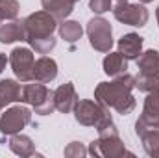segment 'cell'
<instances>
[{"label":"cell","instance_id":"1","mask_svg":"<svg viewBox=\"0 0 159 158\" xmlns=\"http://www.w3.org/2000/svg\"><path fill=\"white\" fill-rule=\"evenodd\" d=\"M135 89V77L124 73L111 82H100L94 89V101L106 108H113L120 116H128L135 110L137 101L131 95Z\"/></svg>","mask_w":159,"mask_h":158},{"label":"cell","instance_id":"2","mask_svg":"<svg viewBox=\"0 0 159 158\" xmlns=\"http://www.w3.org/2000/svg\"><path fill=\"white\" fill-rule=\"evenodd\" d=\"M87 151H89L91 156H104V158H120V156H126V155L135 156L133 153H129L126 149L124 141L120 140L115 123H109L107 126L98 130V140H94L89 145Z\"/></svg>","mask_w":159,"mask_h":158},{"label":"cell","instance_id":"3","mask_svg":"<svg viewBox=\"0 0 159 158\" xmlns=\"http://www.w3.org/2000/svg\"><path fill=\"white\" fill-rule=\"evenodd\" d=\"M72 112H74V117H76V121H78L80 125H83V126H94L96 132L102 130L104 126H107L109 123H113L111 114H109V108L102 106L96 101H89V99L80 101L78 99V102H76V106H74Z\"/></svg>","mask_w":159,"mask_h":158},{"label":"cell","instance_id":"4","mask_svg":"<svg viewBox=\"0 0 159 158\" xmlns=\"http://www.w3.org/2000/svg\"><path fill=\"white\" fill-rule=\"evenodd\" d=\"M20 102H26L34 106L35 114L39 116H50L56 110L54 104V91H50L44 84L32 80V84H24L20 91Z\"/></svg>","mask_w":159,"mask_h":158},{"label":"cell","instance_id":"5","mask_svg":"<svg viewBox=\"0 0 159 158\" xmlns=\"http://www.w3.org/2000/svg\"><path fill=\"white\" fill-rule=\"evenodd\" d=\"M22 22H24V28H26V43L50 37L57 30V19L54 15H50L48 11H44V9L28 15Z\"/></svg>","mask_w":159,"mask_h":158},{"label":"cell","instance_id":"6","mask_svg":"<svg viewBox=\"0 0 159 158\" xmlns=\"http://www.w3.org/2000/svg\"><path fill=\"white\" fill-rule=\"evenodd\" d=\"M87 36L89 43L96 52H104L107 54L113 47V28L109 24V21H106L104 17H93L87 22Z\"/></svg>","mask_w":159,"mask_h":158},{"label":"cell","instance_id":"7","mask_svg":"<svg viewBox=\"0 0 159 158\" xmlns=\"http://www.w3.org/2000/svg\"><path fill=\"white\" fill-rule=\"evenodd\" d=\"M113 17L128 26H144L148 22V9L144 7V4H129L128 0H113Z\"/></svg>","mask_w":159,"mask_h":158},{"label":"cell","instance_id":"8","mask_svg":"<svg viewBox=\"0 0 159 158\" xmlns=\"http://www.w3.org/2000/svg\"><path fill=\"white\" fill-rule=\"evenodd\" d=\"M34 63H35V58H34V52L32 48H26V47H15L9 54V65H11V71L15 75V78L22 84L26 82H32V73H34Z\"/></svg>","mask_w":159,"mask_h":158},{"label":"cell","instance_id":"9","mask_svg":"<svg viewBox=\"0 0 159 158\" xmlns=\"http://www.w3.org/2000/svg\"><path fill=\"white\" fill-rule=\"evenodd\" d=\"M32 123V112L26 106H11L6 110V114H2L0 117V132L2 136H13L17 132H20L24 126H28Z\"/></svg>","mask_w":159,"mask_h":158},{"label":"cell","instance_id":"10","mask_svg":"<svg viewBox=\"0 0 159 158\" xmlns=\"http://www.w3.org/2000/svg\"><path fill=\"white\" fill-rule=\"evenodd\" d=\"M76 102H78V93H76L72 82L61 84V86L54 91V104H56V110H57V112H61V114H70V112L74 110Z\"/></svg>","mask_w":159,"mask_h":158},{"label":"cell","instance_id":"11","mask_svg":"<svg viewBox=\"0 0 159 158\" xmlns=\"http://www.w3.org/2000/svg\"><path fill=\"white\" fill-rule=\"evenodd\" d=\"M56 77H57V63H56V60H52L48 56H41L39 60H35L32 80L41 82V84H50L52 80H56Z\"/></svg>","mask_w":159,"mask_h":158},{"label":"cell","instance_id":"12","mask_svg":"<svg viewBox=\"0 0 159 158\" xmlns=\"http://www.w3.org/2000/svg\"><path fill=\"white\" fill-rule=\"evenodd\" d=\"M143 43L144 39L139 34H126L119 39V52L129 62V60H137L143 52Z\"/></svg>","mask_w":159,"mask_h":158},{"label":"cell","instance_id":"13","mask_svg":"<svg viewBox=\"0 0 159 158\" xmlns=\"http://www.w3.org/2000/svg\"><path fill=\"white\" fill-rule=\"evenodd\" d=\"M17 41H26V28L22 21H9L6 24H0V43L9 45Z\"/></svg>","mask_w":159,"mask_h":158},{"label":"cell","instance_id":"14","mask_svg":"<svg viewBox=\"0 0 159 158\" xmlns=\"http://www.w3.org/2000/svg\"><path fill=\"white\" fill-rule=\"evenodd\" d=\"M20 91H22V86L19 80H0V110L11 102H20Z\"/></svg>","mask_w":159,"mask_h":158},{"label":"cell","instance_id":"15","mask_svg":"<svg viewBox=\"0 0 159 158\" xmlns=\"http://www.w3.org/2000/svg\"><path fill=\"white\" fill-rule=\"evenodd\" d=\"M137 67H139V75L141 77L159 75V52L154 50V48L141 52V56L137 58Z\"/></svg>","mask_w":159,"mask_h":158},{"label":"cell","instance_id":"16","mask_svg":"<svg viewBox=\"0 0 159 158\" xmlns=\"http://www.w3.org/2000/svg\"><path fill=\"white\" fill-rule=\"evenodd\" d=\"M74 4L72 0H41V6L44 11H48L50 15H54L59 21H65L72 11H74Z\"/></svg>","mask_w":159,"mask_h":158},{"label":"cell","instance_id":"17","mask_svg":"<svg viewBox=\"0 0 159 158\" xmlns=\"http://www.w3.org/2000/svg\"><path fill=\"white\" fill-rule=\"evenodd\" d=\"M102 67H104V73L109 75V77H119V75H124L126 69H128V60L120 54L119 50L117 52H107V56L104 58L102 62Z\"/></svg>","mask_w":159,"mask_h":158},{"label":"cell","instance_id":"18","mask_svg":"<svg viewBox=\"0 0 159 158\" xmlns=\"http://www.w3.org/2000/svg\"><path fill=\"white\" fill-rule=\"evenodd\" d=\"M9 149L17 156H22V158H28V156H32V155H35V143L32 141L30 136L20 134V132L13 134L9 138Z\"/></svg>","mask_w":159,"mask_h":158},{"label":"cell","instance_id":"19","mask_svg":"<svg viewBox=\"0 0 159 158\" xmlns=\"http://www.w3.org/2000/svg\"><path fill=\"white\" fill-rule=\"evenodd\" d=\"M57 32H59V37L67 43H76L83 36V28L78 21H67V19L61 21V24H57Z\"/></svg>","mask_w":159,"mask_h":158},{"label":"cell","instance_id":"20","mask_svg":"<svg viewBox=\"0 0 159 158\" xmlns=\"http://www.w3.org/2000/svg\"><path fill=\"white\" fill-rule=\"evenodd\" d=\"M139 138L143 141L144 153L152 158H159V128H148Z\"/></svg>","mask_w":159,"mask_h":158},{"label":"cell","instance_id":"21","mask_svg":"<svg viewBox=\"0 0 159 158\" xmlns=\"http://www.w3.org/2000/svg\"><path fill=\"white\" fill-rule=\"evenodd\" d=\"M20 9L19 0H0V24L4 21H13L17 19Z\"/></svg>","mask_w":159,"mask_h":158},{"label":"cell","instance_id":"22","mask_svg":"<svg viewBox=\"0 0 159 158\" xmlns=\"http://www.w3.org/2000/svg\"><path fill=\"white\" fill-rule=\"evenodd\" d=\"M35 52H39V54H50V50H54V47H56V37L54 36H50V37H44V39H37V41H32V43H28Z\"/></svg>","mask_w":159,"mask_h":158},{"label":"cell","instance_id":"23","mask_svg":"<svg viewBox=\"0 0 159 158\" xmlns=\"http://www.w3.org/2000/svg\"><path fill=\"white\" fill-rule=\"evenodd\" d=\"M63 155L67 158H83V156L89 155V151L83 147V143H80V141H70V143L65 147Z\"/></svg>","mask_w":159,"mask_h":158},{"label":"cell","instance_id":"24","mask_svg":"<svg viewBox=\"0 0 159 158\" xmlns=\"http://www.w3.org/2000/svg\"><path fill=\"white\" fill-rule=\"evenodd\" d=\"M89 7L93 13L102 15V13L113 9V0H89Z\"/></svg>","mask_w":159,"mask_h":158},{"label":"cell","instance_id":"25","mask_svg":"<svg viewBox=\"0 0 159 158\" xmlns=\"http://www.w3.org/2000/svg\"><path fill=\"white\" fill-rule=\"evenodd\" d=\"M7 62H9V58H7L6 54H0V75H2V71L6 69V65H7Z\"/></svg>","mask_w":159,"mask_h":158},{"label":"cell","instance_id":"26","mask_svg":"<svg viewBox=\"0 0 159 158\" xmlns=\"http://www.w3.org/2000/svg\"><path fill=\"white\" fill-rule=\"evenodd\" d=\"M156 19H157V24H159V6H157V9H156Z\"/></svg>","mask_w":159,"mask_h":158},{"label":"cell","instance_id":"27","mask_svg":"<svg viewBox=\"0 0 159 158\" xmlns=\"http://www.w3.org/2000/svg\"><path fill=\"white\" fill-rule=\"evenodd\" d=\"M141 4H150V2H154V0H139Z\"/></svg>","mask_w":159,"mask_h":158},{"label":"cell","instance_id":"28","mask_svg":"<svg viewBox=\"0 0 159 158\" xmlns=\"http://www.w3.org/2000/svg\"><path fill=\"white\" fill-rule=\"evenodd\" d=\"M72 2H80V0H72Z\"/></svg>","mask_w":159,"mask_h":158}]
</instances>
